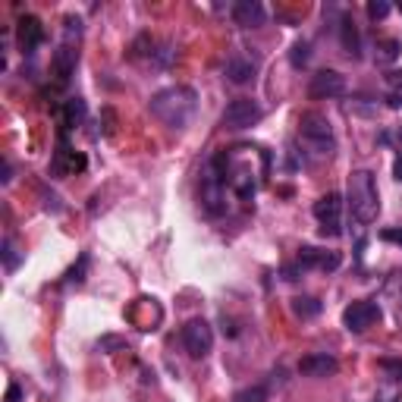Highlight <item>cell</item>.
<instances>
[{
    "label": "cell",
    "mask_w": 402,
    "mask_h": 402,
    "mask_svg": "<svg viewBox=\"0 0 402 402\" xmlns=\"http://www.w3.org/2000/svg\"><path fill=\"white\" fill-rule=\"evenodd\" d=\"M148 107L164 126H170V129H185L198 110V95L189 85H170V89L157 91V95L151 98Z\"/></svg>",
    "instance_id": "6da1fadb"
},
{
    "label": "cell",
    "mask_w": 402,
    "mask_h": 402,
    "mask_svg": "<svg viewBox=\"0 0 402 402\" xmlns=\"http://www.w3.org/2000/svg\"><path fill=\"white\" fill-rule=\"evenodd\" d=\"M349 208H352L358 223H371L381 214V195H377V183L368 170L349 173Z\"/></svg>",
    "instance_id": "7a4b0ae2"
},
{
    "label": "cell",
    "mask_w": 402,
    "mask_h": 402,
    "mask_svg": "<svg viewBox=\"0 0 402 402\" xmlns=\"http://www.w3.org/2000/svg\"><path fill=\"white\" fill-rule=\"evenodd\" d=\"M299 132H302V138H308V142L314 145V148L327 151V154L334 151V129H330L327 116L318 113V110H308V113L299 116Z\"/></svg>",
    "instance_id": "3957f363"
},
{
    "label": "cell",
    "mask_w": 402,
    "mask_h": 402,
    "mask_svg": "<svg viewBox=\"0 0 402 402\" xmlns=\"http://www.w3.org/2000/svg\"><path fill=\"white\" fill-rule=\"evenodd\" d=\"M183 346L192 358H205L214 349V330L205 318H192L183 327Z\"/></svg>",
    "instance_id": "277c9868"
},
{
    "label": "cell",
    "mask_w": 402,
    "mask_h": 402,
    "mask_svg": "<svg viewBox=\"0 0 402 402\" xmlns=\"http://www.w3.org/2000/svg\"><path fill=\"white\" fill-rule=\"evenodd\" d=\"M261 116H264V110L258 107V101H252V98H236L223 110V126L226 129H252Z\"/></svg>",
    "instance_id": "5b68a950"
},
{
    "label": "cell",
    "mask_w": 402,
    "mask_h": 402,
    "mask_svg": "<svg viewBox=\"0 0 402 402\" xmlns=\"http://www.w3.org/2000/svg\"><path fill=\"white\" fill-rule=\"evenodd\" d=\"M377 320H381V308H377L374 302H352V305L342 311V324H346V330H352V334H365L368 327H374Z\"/></svg>",
    "instance_id": "8992f818"
},
{
    "label": "cell",
    "mask_w": 402,
    "mask_h": 402,
    "mask_svg": "<svg viewBox=\"0 0 402 402\" xmlns=\"http://www.w3.org/2000/svg\"><path fill=\"white\" fill-rule=\"evenodd\" d=\"M342 91H346V79L336 69H320V73L311 75V82H308V95L314 101H327V98H336Z\"/></svg>",
    "instance_id": "52a82bcc"
},
{
    "label": "cell",
    "mask_w": 402,
    "mask_h": 402,
    "mask_svg": "<svg viewBox=\"0 0 402 402\" xmlns=\"http://www.w3.org/2000/svg\"><path fill=\"white\" fill-rule=\"evenodd\" d=\"M16 42H19V48H22V54H32L38 44L44 42V26H42V19L38 16H22L19 22H16Z\"/></svg>",
    "instance_id": "ba28073f"
},
{
    "label": "cell",
    "mask_w": 402,
    "mask_h": 402,
    "mask_svg": "<svg viewBox=\"0 0 402 402\" xmlns=\"http://www.w3.org/2000/svg\"><path fill=\"white\" fill-rule=\"evenodd\" d=\"M336 368H340L336 358L327 352H311L299 361V371L305 377H330V374H336Z\"/></svg>",
    "instance_id": "9c48e42d"
},
{
    "label": "cell",
    "mask_w": 402,
    "mask_h": 402,
    "mask_svg": "<svg viewBox=\"0 0 402 402\" xmlns=\"http://www.w3.org/2000/svg\"><path fill=\"white\" fill-rule=\"evenodd\" d=\"M340 252H320V248H311L305 246L299 252V267L308 271V267H320V271H336L340 267Z\"/></svg>",
    "instance_id": "30bf717a"
},
{
    "label": "cell",
    "mask_w": 402,
    "mask_h": 402,
    "mask_svg": "<svg viewBox=\"0 0 402 402\" xmlns=\"http://www.w3.org/2000/svg\"><path fill=\"white\" fill-rule=\"evenodd\" d=\"M264 7H261L258 0H239V3H232V22L242 28H255L264 22Z\"/></svg>",
    "instance_id": "8fae6325"
},
{
    "label": "cell",
    "mask_w": 402,
    "mask_h": 402,
    "mask_svg": "<svg viewBox=\"0 0 402 402\" xmlns=\"http://www.w3.org/2000/svg\"><path fill=\"white\" fill-rule=\"evenodd\" d=\"M201 205L208 208V214H223L226 205H223V183L217 176H208L205 185H201Z\"/></svg>",
    "instance_id": "7c38bea8"
},
{
    "label": "cell",
    "mask_w": 402,
    "mask_h": 402,
    "mask_svg": "<svg viewBox=\"0 0 402 402\" xmlns=\"http://www.w3.org/2000/svg\"><path fill=\"white\" fill-rule=\"evenodd\" d=\"M226 79L236 82V85L252 82V79H255V63L248 60V57H242V54H232L230 60H226Z\"/></svg>",
    "instance_id": "4fadbf2b"
},
{
    "label": "cell",
    "mask_w": 402,
    "mask_h": 402,
    "mask_svg": "<svg viewBox=\"0 0 402 402\" xmlns=\"http://www.w3.org/2000/svg\"><path fill=\"white\" fill-rule=\"evenodd\" d=\"M75 60H79V51L73 48V44H63L60 51L54 54V73H57V82H69V75H73L75 69Z\"/></svg>",
    "instance_id": "5bb4252c"
},
{
    "label": "cell",
    "mask_w": 402,
    "mask_h": 402,
    "mask_svg": "<svg viewBox=\"0 0 402 402\" xmlns=\"http://www.w3.org/2000/svg\"><path fill=\"white\" fill-rule=\"evenodd\" d=\"M340 208H342V198L336 195V192H327V195H320L318 201H314V217H318L320 223H336Z\"/></svg>",
    "instance_id": "9a60e30c"
},
{
    "label": "cell",
    "mask_w": 402,
    "mask_h": 402,
    "mask_svg": "<svg viewBox=\"0 0 402 402\" xmlns=\"http://www.w3.org/2000/svg\"><path fill=\"white\" fill-rule=\"evenodd\" d=\"M340 38H342V51H346L349 57H361L358 32H355V22L352 19H342L340 22Z\"/></svg>",
    "instance_id": "2e32d148"
},
{
    "label": "cell",
    "mask_w": 402,
    "mask_h": 402,
    "mask_svg": "<svg viewBox=\"0 0 402 402\" xmlns=\"http://www.w3.org/2000/svg\"><path fill=\"white\" fill-rule=\"evenodd\" d=\"M320 308H324V305H320L314 295H295V299H293V314H295V318H302V320L318 318Z\"/></svg>",
    "instance_id": "e0dca14e"
},
{
    "label": "cell",
    "mask_w": 402,
    "mask_h": 402,
    "mask_svg": "<svg viewBox=\"0 0 402 402\" xmlns=\"http://www.w3.org/2000/svg\"><path fill=\"white\" fill-rule=\"evenodd\" d=\"M82 120H85V101H82V98H69V101L63 104V123L79 126Z\"/></svg>",
    "instance_id": "ac0fdd59"
},
{
    "label": "cell",
    "mask_w": 402,
    "mask_h": 402,
    "mask_svg": "<svg viewBox=\"0 0 402 402\" xmlns=\"http://www.w3.org/2000/svg\"><path fill=\"white\" fill-rule=\"evenodd\" d=\"M402 51V42L399 38H381L377 42V63H393Z\"/></svg>",
    "instance_id": "d6986e66"
},
{
    "label": "cell",
    "mask_w": 402,
    "mask_h": 402,
    "mask_svg": "<svg viewBox=\"0 0 402 402\" xmlns=\"http://www.w3.org/2000/svg\"><path fill=\"white\" fill-rule=\"evenodd\" d=\"M289 60H293L295 69H302L308 60H311V44H308V42H295L293 51H289Z\"/></svg>",
    "instance_id": "ffe728a7"
},
{
    "label": "cell",
    "mask_w": 402,
    "mask_h": 402,
    "mask_svg": "<svg viewBox=\"0 0 402 402\" xmlns=\"http://www.w3.org/2000/svg\"><path fill=\"white\" fill-rule=\"evenodd\" d=\"M232 402H267V390L264 387H246L232 396Z\"/></svg>",
    "instance_id": "44dd1931"
},
{
    "label": "cell",
    "mask_w": 402,
    "mask_h": 402,
    "mask_svg": "<svg viewBox=\"0 0 402 402\" xmlns=\"http://www.w3.org/2000/svg\"><path fill=\"white\" fill-rule=\"evenodd\" d=\"M377 368H381L390 381H396V383L402 381V358H381L377 361Z\"/></svg>",
    "instance_id": "7402d4cb"
},
{
    "label": "cell",
    "mask_w": 402,
    "mask_h": 402,
    "mask_svg": "<svg viewBox=\"0 0 402 402\" xmlns=\"http://www.w3.org/2000/svg\"><path fill=\"white\" fill-rule=\"evenodd\" d=\"M3 264H7L10 273H13L16 267H19V252H16L13 239H3Z\"/></svg>",
    "instance_id": "603a6c76"
},
{
    "label": "cell",
    "mask_w": 402,
    "mask_h": 402,
    "mask_svg": "<svg viewBox=\"0 0 402 402\" xmlns=\"http://www.w3.org/2000/svg\"><path fill=\"white\" fill-rule=\"evenodd\" d=\"M98 349H101V352H116V349H126V336H101V340H98Z\"/></svg>",
    "instance_id": "cb8c5ba5"
},
{
    "label": "cell",
    "mask_w": 402,
    "mask_h": 402,
    "mask_svg": "<svg viewBox=\"0 0 402 402\" xmlns=\"http://www.w3.org/2000/svg\"><path fill=\"white\" fill-rule=\"evenodd\" d=\"M368 16H371V19H383V16H390V3H387V0H371Z\"/></svg>",
    "instance_id": "d4e9b609"
},
{
    "label": "cell",
    "mask_w": 402,
    "mask_h": 402,
    "mask_svg": "<svg viewBox=\"0 0 402 402\" xmlns=\"http://www.w3.org/2000/svg\"><path fill=\"white\" fill-rule=\"evenodd\" d=\"M85 267H89V255H82V258H79V267H73V271H69V283H82V280H85Z\"/></svg>",
    "instance_id": "484cf974"
},
{
    "label": "cell",
    "mask_w": 402,
    "mask_h": 402,
    "mask_svg": "<svg viewBox=\"0 0 402 402\" xmlns=\"http://www.w3.org/2000/svg\"><path fill=\"white\" fill-rule=\"evenodd\" d=\"M381 239L383 242H396V246H402V230L399 226H387V230L381 232Z\"/></svg>",
    "instance_id": "4316f807"
},
{
    "label": "cell",
    "mask_w": 402,
    "mask_h": 402,
    "mask_svg": "<svg viewBox=\"0 0 402 402\" xmlns=\"http://www.w3.org/2000/svg\"><path fill=\"white\" fill-rule=\"evenodd\" d=\"M63 26H66V38H73V35H79V32H82V28H79V26H82V22L75 19V16H66V19H63Z\"/></svg>",
    "instance_id": "83f0119b"
},
{
    "label": "cell",
    "mask_w": 402,
    "mask_h": 402,
    "mask_svg": "<svg viewBox=\"0 0 402 402\" xmlns=\"http://www.w3.org/2000/svg\"><path fill=\"white\" fill-rule=\"evenodd\" d=\"M320 236H340V223H324L320 226Z\"/></svg>",
    "instance_id": "f1b7e54d"
},
{
    "label": "cell",
    "mask_w": 402,
    "mask_h": 402,
    "mask_svg": "<svg viewBox=\"0 0 402 402\" xmlns=\"http://www.w3.org/2000/svg\"><path fill=\"white\" fill-rule=\"evenodd\" d=\"M0 179H3V183L13 179V167H10V161H3V176H0Z\"/></svg>",
    "instance_id": "f546056e"
},
{
    "label": "cell",
    "mask_w": 402,
    "mask_h": 402,
    "mask_svg": "<svg viewBox=\"0 0 402 402\" xmlns=\"http://www.w3.org/2000/svg\"><path fill=\"white\" fill-rule=\"evenodd\" d=\"M393 176H396V179H399V183H402V154L396 157V164H393Z\"/></svg>",
    "instance_id": "4dcf8cb0"
},
{
    "label": "cell",
    "mask_w": 402,
    "mask_h": 402,
    "mask_svg": "<svg viewBox=\"0 0 402 402\" xmlns=\"http://www.w3.org/2000/svg\"><path fill=\"white\" fill-rule=\"evenodd\" d=\"M16 399H19V387H16V383H13V387L7 390V402H16Z\"/></svg>",
    "instance_id": "1f68e13d"
},
{
    "label": "cell",
    "mask_w": 402,
    "mask_h": 402,
    "mask_svg": "<svg viewBox=\"0 0 402 402\" xmlns=\"http://www.w3.org/2000/svg\"><path fill=\"white\" fill-rule=\"evenodd\" d=\"M390 85H402V73H390Z\"/></svg>",
    "instance_id": "d6a6232c"
},
{
    "label": "cell",
    "mask_w": 402,
    "mask_h": 402,
    "mask_svg": "<svg viewBox=\"0 0 402 402\" xmlns=\"http://www.w3.org/2000/svg\"><path fill=\"white\" fill-rule=\"evenodd\" d=\"M396 138H399V145H402V129H399V132H396Z\"/></svg>",
    "instance_id": "836d02e7"
}]
</instances>
